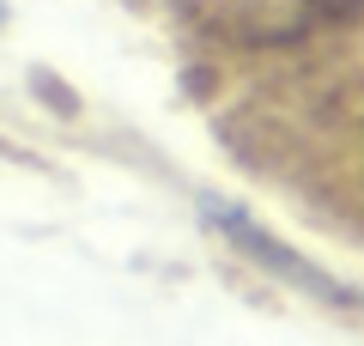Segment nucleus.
I'll return each mask as SVG.
<instances>
[{"label":"nucleus","mask_w":364,"mask_h":346,"mask_svg":"<svg viewBox=\"0 0 364 346\" xmlns=\"http://www.w3.org/2000/svg\"><path fill=\"white\" fill-rule=\"evenodd\" d=\"M207 219H213V225H225V237H231V243L243 249V256H255V261H267V268H279L291 285H310V292H322V298H340V304H346V292H340V285L328 280V273H316L310 261H298L291 249H279V243L267 237V231H261V225H249V219L237 213V206H207Z\"/></svg>","instance_id":"f257e3e1"},{"label":"nucleus","mask_w":364,"mask_h":346,"mask_svg":"<svg viewBox=\"0 0 364 346\" xmlns=\"http://www.w3.org/2000/svg\"><path fill=\"white\" fill-rule=\"evenodd\" d=\"M0 19H6V6H0Z\"/></svg>","instance_id":"f03ea898"}]
</instances>
